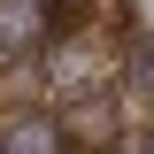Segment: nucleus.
<instances>
[{
  "instance_id": "nucleus-1",
  "label": "nucleus",
  "mask_w": 154,
  "mask_h": 154,
  "mask_svg": "<svg viewBox=\"0 0 154 154\" xmlns=\"http://www.w3.org/2000/svg\"><path fill=\"white\" fill-rule=\"evenodd\" d=\"M0 154H69V139H62V116L46 108H23L0 123Z\"/></svg>"
},
{
  "instance_id": "nucleus-3",
  "label": "nucleus",
  "mask_w": 154,
  "mask_h": 154,
  "mask_svg": "<svg viewBox=\"0 0 154 154\" xmlns=\"http://www.w3.org/2000/svg\"><path fill=\"white\" fill-rule=\"evenodd\" d=\"M139 154H154V123H146V139H139Z\"/></svg>"
},
{
  "instance_id": "nucleus-2",
  "label": "nucleus",
  "mask_w": 154,
  "mask_h": 154,
  "mask_svg": "<svg viewBox=\"0 0 154 154\" xmlns=\"http://www.w3.org/2000/svg\"><path fill=\"white\" fill-rule=\"evenodd\" d=\"M123 85H131V93H154V31H131V46H123Z\"/></svg>"
}]
</instances>
